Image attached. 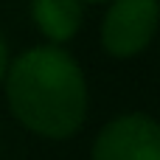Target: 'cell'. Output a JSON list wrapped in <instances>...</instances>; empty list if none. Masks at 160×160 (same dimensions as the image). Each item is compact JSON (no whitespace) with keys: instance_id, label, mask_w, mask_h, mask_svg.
<instances>
[{"instance_id":"6da1fadb","label":"cell","mask_w":160,"mask_h":160,"mask_svg":"<svg viewBox=\"0 0 160 160\" xmlns=\"http://www.w3.org/2000/svg\"><path fill=\"white\" fill-rule=\"evenodd\" d=\"M6 104L20 127L45 141H68L87 121L90 90L79 59L62 45H34L8 62Z\"/></svg>"},{"instance_id":"7a4b0ae2","label":"cell","mask_w":160,"mask_h":160,"mask_svg":"<svg viewBox=\"0 0 160 160\" xmlns=\"http://www.w3.org/2000/svg\"><path fill=\"white\" fill-rule=\"evenodd\" d=\"M160 31V0H110L101 20V48L112 59L143 53Z\"/></svg>"},{"instance_id":"3957f363","label":"cell","mask_w":160,"mask_h":160,"mask_svg":"<svg viewBox=\"0 0 160 160\" xmlns=\"http://www.w3.org/2000/svg\"><path fill=\"white\" fill-rule=\"evenodd\" d=\"M90 160H160V121L138 110L110 118L93 141Z\"/></svg>"},{"instance_id":"277c9868","label":"cell","mask_w":160,"mask_h":160,"mask_svg":"<svg viewBox=\"0 0 160 160\" xmlns=\"http://www.w3.org/2000/svg\"><path fill=\"white\" fill-rule=\"evenodd\" d=\"M31 20L48 45L70 42L82 22H84V3L82 0H31L28 6Z\"/></svg>"},{"instance_id":"5b68a950","label":"cell","mask_w":160,"mask_h":160,"mask_svg":"<svg viewBox=\"0 0 160 160\" xmlns=\"http://www.w3.org/2000/svg\"><path fill=\"white\" fill-rule=\"evenodd\" d=\"M8 62H11V56H8V42H6V37H3V31H0V84H3V79H6Z\"/></svg>"},{"instance_id":"8992f818","label":"cell","mask_w":160,"mask_h":160,"mask_svg":"<svg viewBox=\"0 0 160 160\" xmlns=\"http://www.w3.org/2000/svg\"><path fill=\"white\" fill-rule=\"evenodd\" d=\"M82 3H84V6H87V3H90V6H101V3H110V0H82Z\"/></svg>"}]
</instances>
